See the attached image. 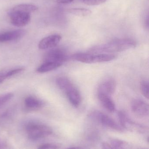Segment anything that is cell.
<instances>
[{"instance_id":"obj_1","label":"cell","mask_w":149,"mask_h":149,"mask_svg":"<svg viewBox=\"0 0 149 149\" xmlns=\"http://www.w3.org/2000/svg\"><path fill=\"white\" fill-rule=\"evenodd\" d=\"M136 46L135 41L130 38H121L112 40L109 42L101 45L94 46L90 49L92 53H109L124 51Z\"/></svg>"},{"instance_id":"obj_2","label":"cell","mask_w":149,"mask_h":149,"mask_svg":"<svg viewBox=\"0 0 149 149\" xmlns=\"http://www.w3.org/2000/svg\"><path fill=\"white\" fill-rule=\"evenodd\" d=\"M56 83L65 94L71 104L75 108L79 107L82 100L81 94L72 81L66 77H60L56 80Z\"/></svg>"},{"instance_id":"obj_3","label":"cell","mask_w":149,"mask_h":149,"mask_svg":"<svg viewBox=\"0 0 149 149\" xmlns=\"http://www.w3.org/2000/svg\"><path fill=\"white\" fill-rule=\"evenodd\" d=\"M25 130L28 138L32 141H38L51 135L52 129L46 124L31 122L26 125Z\"/></svg>"},{"instance_id":"obj_4","label":"cell","mask_w":149,"mask_h":149,"mask_svg":"<svg viewBox=\"0 0 149 149\" xmlns=\"http://www.w3.org/2000/svg\"><path fill=\"white\" fill-rule=\"evenodd\" d=\"M10 23L17 27H24L29 23L31 21V14L11 9L8 13Z\"/></svg>"},{"instance_id":"obj_5","label":"cell","mask_w":149,"mask_h":149,"mask_svg":"<svg viewBox=\"0 0 149 149\" xmlns=\"http://www.w3.org/2000/svg\"><path fill=\"white\" fill-rule=\"evenodd\" d=\"M91 117L105 127L117 131L122 132L123 131V128L119 126L114 120L106 114L99 111H95L91 114Z\"/></svg>"},{"instance_id":"obj_6","label":"cell","mask_w":149,"mask_h":149,"mask_svg":"<svg viewBox=\"0 0 149 149\" xmlns=\"http://www.w3.org/2000/svg\"><path fill=\"white\" fill-rule=\"evenodd\" d=\"M115 55L109 53H85L83 57L84 63H105L114 60Z\"/></svg>"},{"instance_id":"obj_7","label":"cell","mask_w":149,"mask_h":149,"mask_svg":"<svg viewBox=\"0 0 149 149\" xmlns=\"http://www.w3.org/2000/svg\"><path fill=\"white\" fill-rule=\"evenodd\" d=\"M67 56L64 50L61 48L51 49L45 55L44 62H52L63 64L67 60Z\"/></svg>"},{"instance_id":"obj_8","label":"cell","mask_w":149,"mask_h":149,"mask_svg":"<svg viewBox=\"0 0 149 149\" xmlns=\"http://www.w3.org/2000/svg\"><path fill=\"white\" fill-rule=\"evenodd\" d=\"M131 109L133 113L140 117H145L149 114V105L141 99L134 100L131 103Z\"/></svg>"},{"instance_id":"obj_9","label":"cell","mask_w":149,"mask_h":149,"mask_svg":"<svg viewBox=\"0 0 149 149\" xmlns=\"http://www.w3.org/2000/svg\"><path fill=\"white\" fill-rule=\"evenodd\" d=\"M62 37L59 34H53L43 38L39 42L38 48L40 49L46 50L53 49L58 45Z\"/></svg>"},{"instance_id":"obj_10","label":"cell","mask_w":149,"mask_h":149,"mask_svg":"<svg viewBox=\"0 0 149 149\" xmlns=\"http://www.w3.org/2000/svg\"><path fill=\"white\" fill-rule=\"evenodd\" d=\"M44 105L45 102L43 100L34 96H27L24 99V110L28 112L39 110Z\"/></svg>"},{"instance_id":"obj_11","label":"cell","mask_w":149,"mask_h":149,"mask_svg":"<svg viewBox=\"0 0 149 149\" xmlns=\"http://www.w3.org/2000/svg\"><path fill=\"white\" fill-rule=\"evenodd\" d=\"M25 33L24 30L18 29L0 33V42H10L20 39L24 37Z\"/></svg>"},{"instance_id":"obj_12","label":"cell","mask_w":149,"mask_h":149,"mask_svg":"<svg viewBox=\"0 0 149 149\" xmlns=\"http://www.w3.org/2000/svg\"><path fill=\"white\" fill-rule=\"evenodd\" d=\"M116 87V82L113 79L106 80L99 86L98 93L103 94L111 96L114 93Z\"/></svg>"},{"instance_id":"obj_13","label":"cell","mask_w":149,"mask_h":149,"mask_svg":"<svg viewBox=\"0 0 149 149\" xmlns=\"http://www.w3.org/2000/svg\"><path fill=\"white\" fill-rule=\"evenodd\" d=\"M16 115V109L10 108L3 112L0 116V127L6 128L14 120Z\"/></svg>"},{"instance_id":"obj_14","label":"cell","mask_w":149,"mask_h":149,"mask_svg":"<svg viewBox=\"0 0 149 149\" xmlns=\"http://www.w3.org/2000/svg\"><path fill=\"white\" fill-rule=\"evenodd\" d=\"M98 97L101 105L108 111L110 113L115 112L116 109V107L111 96L103 94L98 93Z\"/></svg>"},{"instance_id":"obj_15","label":"cell","mask_w":149,"mask_h":149,"mask_svg":"<svg viewBox=\"0 0 149 149\" xmlns=\"http://www.w3.org/2000/svg\"><path fill=\"white\" fill-rule=\"evenodd\" d=\"M118 115L120 124L122 128L132 129V128L136 125L123 111H119Z\"/></svg>"},{"instance_id":"obj_16","label":"cell","mask_w":149,"mask_h":149,"mask_svg":"<svg viewBox=\"0 0 149 149\" xmlns=\"http://www.w3.org/2000/svg\"><path fill=\"white\" fill-rule=\"evenodd\" d=\"M62 64L59 63L52 62H44L37 69V72L39 73H44L52 71L60 67Z\"/></svg>"},{"instance_id":"obj_17","label":"cell","mask_w":149,"mask_h":149,"mask_svg":"<svg viewBox=\"0 0 149 149\" xmlns=\"http://www.w3.org/2000/svg\"><path fill=\"white\" fill-rule=\"evenodd\" d=\"M38 9V7L33 4L23 3L15 6L12 9L26 12L31 14V13L36 11Z\"/></svg>"},{"instance_id":"obj_18","label":"cell","mask_w":149,"mask_h":149,"mask_svg":"<svg viewBox=\"0 0 149 149\" xmlns=\"http://www.w3.org/2000/svg\"><path fill=\"white\" fill-rule=\"evenodd\" d=\"M68 13L75 16L79 17H86L92 14V11L88 9L84 8H74L67 10Z\"/></svg>"},{"instance_id":"obj_19","label":"cell","mask_w":149,"mask_h":149,"mask_svg":"<svg viewBox=\"0 0 149 149\" xmlns=\"http://www.w3.org/2000/svg\"><path fill=\"white\" fill-rule=\"evenodd\" d=\"M110 145L114 149H129L130 146L127 142L119 140L113 139L110 141Z\"/></svg>"},{"instance_id":"obj_20","label":"cell","mask_w":149,"mask_h":149,"mask_svg":"<svg viewBox=\"0 0 149 149\" xmlns=\"http://www.w3.org/2000/svg\"><path fill=\"white\" fill-rule=\"evenodd\" d=\"M149 83L148 81L143 80L140 83V90L143 95L147 98L149 99Z\"/></svg>"},{"instance_id":"obj_21","label":"cell","mask_w":149,"mask_h":149,"mask_svg":"<svg viewBox=\"0 0 149 149\" xmlns=\"http://www.w3.org/2000/svg\"><path fill=\"white\" fill-rule=\"evenodd\" d=\"M14 96L12 93H9L0 95V109Z\"/></svg>"},{"instance_id":"obj_22","label":"cell","mask_w":149,"mask_h":149,"mask_svg":"<svg viewBox=\"0 0 149 149\" xmlns=\"http://www.w3.org/2000/svg\"><path fill=\"white\" fill-rule=\"evenodd\" d=\"M24 70V68H19L8 71L6 72H4L5 78H6V79H8V78L12 77V76L16 75V74L21 73V72L23 71Z\"/></svg>"},{"instance_id":"obj_23","label":"cell","mask_w":149,"mask_h":149,"mask_svg":"<svg viewBox=\"0 0 149 149\" xmlns=\"http://www.w3.org/2000/svg\"><path fill=\"white\" fill-rule=\"evenodd\" d=\"M59 146L54 143H46L39 146L37 149H59Z\"/></svg>"},{"instance_id":"obj_24","label":"cell","mask_w":149,"mask_h":149,"mask_svg":"<svg viewBox=\"0 0 149 149\" xmlns=\"http://www.w3.org/2000/svg\"><path fill=\"white\" fill-rule=\"evenodd\" d=\"M107 0H83V2L87 5L90 6L98 5L104 3Z\"/></svg>"},{"instance_id":"obj_25","label":"cell","mask_w":149,"mask_h":149,"mask_svg":"<svg viewBox=\"0 0 149 149\" xmlns=\"http://www.w3.org/2000/svg\"><path fill=\"white\" fill-rule=\"evenodd\" d=\"M0 149H14L9 143L0 137Z\"/></svg>"},{"instance_id":"obj_26","label":"cell","mask_w":149,"mask_h":149,"mask_svg":"<svg viewBox=\"0 0 149 149\" xmlns=\"http://www.w3.org/2000/svg\"><path fill=\"white\" fill-rule=\"evenodd\" d=\"M102 149H114L110 144L107 142H103L102 144Z\"/></svg>"},{"instance_id":"obj_27","label":"cell","mask_w":149,"mask_h":149,"mask_svg":"<svg viewBox=\"0 0 149 149\" xmlns=\"http://www.w3.org/2000/svg\"><path fill=\"white\" fill-rule=\"evenodd\" d=\"M73 1V0H57V2L58 3H62V4L70 3Z\"/></svg>"},{"instance_id":"obj_28","label":"cell","mask_w":149,"mask_h":149,"mask_svg":"<svg viewBox=\"0 0 149 149\" xmlns=\"http://www.w3.org/2000/svg\"><path fill=\"white\" fill-rule=\"evenodd\" d=\"M5 78V74L4 72H0V84L2 83L4 80L6 79Z\"/></svg>"},{"instance_id":"obj_29","label":"cell","mask_w":149,"mask_h":149,"mask_svg":"<svg viewBox=\"0 0 149 149\" xmlns=\"http://www.w3.org/2000/svg\"><path fill=\"white\" fill-rule=\"evenodd\" d=\"M65 149H82L80 147H70V148H67Z\"/></svg>"}]
</instances>
